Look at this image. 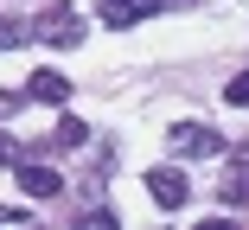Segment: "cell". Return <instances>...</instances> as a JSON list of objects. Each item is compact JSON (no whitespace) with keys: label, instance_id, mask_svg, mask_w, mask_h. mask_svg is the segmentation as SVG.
<instances>
[{"label":"cell","instance_id":"cell-6","mask_svg":"<svg viewBox=\"0 0 249 230\" xmlns=\"http://www.w3.org/2000/svg\"><path fill=\"white\" fill-rule=\"evenodd\" d=\"M26 96H32V103H45V109H58V103H71V77H58V71H32Z\"/></svg>","mask_w":249,"mask_h":230},{"label":"cell","instance_id":"cell-7","mask_svg":"<svg viewBox=\"0 0 249 230\" xmlns=\"http://www.w3.org/2000/svg\"><path fill=\"white\" fill-rule=\"evenodd\" d=\"M89 141V122H77V115H58V128L45 134V141L32 147V154H45V147H83Z\"/></svg>","mask_w":249,"mask_h":230},{"label":"cell","instance_id":"cell-13","mask_svg":"<svg viewBox=\"0 0 249 230\" xmlns=\"http://www.w3.org/2000/svg\"><path fill=\"white\" fill-rule=\"evenodd\" d=\"M0 224H26V205H0Z\"/></svg>","mask_w":249,"mask_h":230},{"label":"cell","instance_id":"cell-9","mask_svg":"<svg viewBox=\"0 0 249 230\" xmlns=\"http://www.w3.org/2000/svg\"><path fill=\"white\" fill-rule=\"evenodd\" d=\"M26 38H32V26H26V19H0V52H19Z\"/></svg>","mask_w":249,"mask_h":230},{"label":"cell","instance_id":"cell-5","mask_svg":"<svg viewBox=\"0 0 249 230\" xmlns=\"http://www.w3.org/2000/svg\"><path fill=\"white\" fill-rule=\"evenodd\" d=\"M160 7H173V0H103V26L128 32V26H141L147 13H160Z\"/></svg>","mask_w":249,"mask_h":230},{"label":"cell","instance_id":"cell-1","mask_svg":"<svg viewBox=\"0 0 249 230\" xmlns=\"http://www.w3.org/2000/svg\"><path fill=\"white\" fill-rule=\"evenodd\" d=\"M166 141H173V154H179V160H211V154H224V134H217V128H205V122H179Z\"/></svg>","mask_w":249,"mask_h":230},{"label":"cell","instance_id":"cell-3","mask_svg":"<svg viewBox=\"0 0 249 230\" xmlns=\"http://www.w3.org/2000/svg\"><path fill=\"white\" fill-rule=\"evenodd\" d=\"M13 179H19V192H26V198H38V205L64 192V179H58V166H45V160H26V154L13 160Z\"/></svg>","mask_w":249,"mask_h":230},{"label":"cell","instance_id":"cell-12","mask_svg":"<svg viewBox=\"0 0 249 230\" xmlns=\"http://www.w3.org/2000/svg\"><path fill=\"white\" fill-rule=\"evenodd\" d=\"M19 154H26V147H19V141H13V134H7V128H0V166H13V160H19Z\"/></svg>","mask_w":249,"mask_h":230},{"label":"cell","instance_id":"cell-8","mask_svg":"<svg viewBox=\"0 0 249 230\" xmlns=\"http://www.w3.org/2000/svg\"><path fill=\"white\" fill-rule=\"evenodd\" d=\"M224 205H249V160L224 173Z\"/></svg>","mask_w":249,"mask_h":230},{"label":"cell","instance_id":"cell-10","mask_svg":"<svg viewBox=\"0 0 249 230\" xmlns=\"http://www.w3.org/2000/svg\"><path fill=\"white\" fill-rule=\"evenodd\" d=\"M224 103H230V109H249V71H236V77L224 83Z\"/></svg>","mask_w":249,"mask_h":230},{"label":"cell","instance_id":"cell-11","mask_svg":"<svg viewBox=\"0 0 249 230\" xmlns=\"http://www.w3.org/2000/svg\"><path fill=\"white\" fill-rule=\"evenodd\" d=\"M32 96H26V89H19V96H13V89H0V122H7V115H19Z\"/></svg>","mask_w":249,"mask_h":230},{"label":"cell","instance_id":"cell-4","mask_svg":"<svg viewBox=\"0 0 249 230\" xmlns=\"http://www.w3.org/2000/svg\"><path fill=\"white\" fill-rule=\"evenodd\" d=\"M32 38H45V45H83V19L71 7H52V13L32 26Z\"/></svg>","mask_w":249,"mask_h":230},{"label":"cell","instance_id":"cell-2","mask_svg":"<svg viewBox=\"0 0 249 230\" xmlns=\"http://www.w3.org/2000/svg\"><path fill=\"white\" fill-rule=\"evenodd\" d=\"M147 198H154L160 211H185L192 205V179L179 166H154V173H147Z\"/></svg>","mask_w":249,"mask_h":230}]
</instances>
